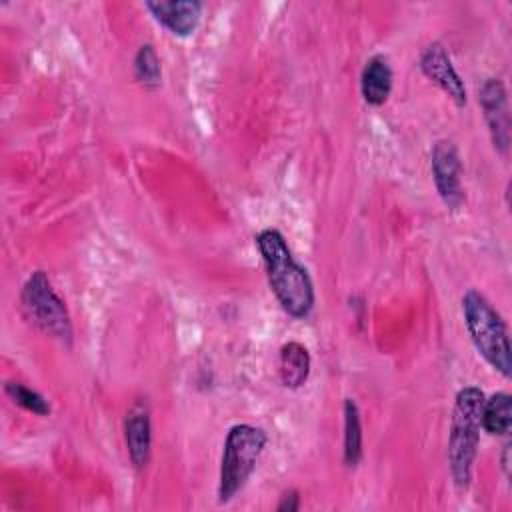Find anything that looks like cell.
I'll return each instance as SVG.
<instances>
[{"mask_svg":"<svg viewBox=\"0 0 512 512\" xmlns=\"http://www.w3.org/2000/svg\"><path fill=\"white\" fill-rule=\"evenodd\" d=\"M256 246L282 310L292 318H306L316 302L314 284L308 270L294 258L282 232L276 228L262 230L256 236Z\"/></svg>","mask_w":512,"mask_h":512,"instance_id":"obj_1","label":"cell"},{"mask_svg":"<svg viewBox=\"0 0 512 512\" xmlns=\"http://www.w3.org/2000/svg\"><path fill=\"white\" fill-rule=\"evenodd\" d=\"M484 398V392L476 386L460 388L454 398L448 436V464L452 482L460 492H464L472 480V466L482 428Z\"/></svg>","mask_w":512,"mask_h":512,"instance_id":"obj_2","label":"cell"},{"mask_svg":"<svg viewBox=\"0 0 512 512\" xmlns=\"http://www.w3.org/2000/svg\"><path fill=\"white\" fill-rule=\"evenodd\" d=\"M462 316L470 340L478 354L504 378H510L512 358L508 330L502 316L494 310L484 294L468 290L462 296Z\"/></svg>","mask_w":512,"mask_h":512,"instance_id":"obj_3","label":"cell"},{"mask_svg":"<svg viewBox=\"0 0 512 512\" xmlns=\"http://www.w3.org/2000/svg\"><path fill=\"white\" fill-rule=\"evenodd\" d=\"M268 436L260 426L234 424L224 440L222 460H220V480H218V502H230L252 476Z\"/></svg>","mask_w":512,"mask_h":512,"instance_id":"obj_4","label":"cell"},{"mask_svg":"<svg viewBox=\"0 0 512 512\" xmlns=\"http://www.w3.org/2000/svg\"><path fill=\"white\" fill-rule=\"evenodd\" d=\"M20 304L24 316L44 334L52 336L64 346H72V320L64 300L56 294L46 272L36 270L28 276L20 290Z\"/></svg>","mask_w":512,"mask_h":512,"instance_id":"obj_5","label":"cell"},{"mask_svg":"<svg viewBox=\"0 0 512 512\" xmlns=\"http://www.w3.org/2000/svg\"><path fill=\"white\" fill-rule=\"evenodd\" d=\"M432 178L438 190V196L450 210H458L464 204L462 190V162L458 148L452 140H438L430 152Z\"/></svg>","mask_w":512,"mask_h":512,"instance_id":"obj_6","label":"cell"},{"mask_svg":"<svg viewBox=\"0 0 512 512\" xmlns=\"http://www.w3.org/2000/svg\"><path fill=\"white\" fill-rule=\"evenodd\" d=\"M478 102L482 106L494 150H498L500 154H506L510 146V112H508V96L502 80L486 78L478 88Z\"/></svg>","mask_w":512,"mask_h":512,"instance_id":"obj_7","label":"cell"},{"mask_svg":"<svg viewBox=\"0 0 512 512\" xmlns=\"http://www.w3.org/2000/svg\"><path fill=\"white\" fill-rule=\"evenodd\" d=\"M422 74L432 80L456 106H466V86L460 74L456 72L446 48L440 42L428 44L418 60Z\"/></svg>","mask_w":512,"mask_h":512,"instance_id":"obj_8","label":"cell"},{"mask_svg":"<svg viewBox=\"0 0 512 512\" xmlns=\"http://www.w3.org/2000/svg\"><path fill=\"white\" fill-rule=\"evenodd\" d=\"M124 442L128 458L136 470H142L150 460L152 446V420L146 400H136L124 418Z\"/></svg>","mask_w":512,"mask_h":512,"instance_id":"obj_9","label":"cell"},{"mask_svg":"<svg viewBox=\"0 0 512 512\" xmlns=\"http://www.w3.org/2000/svg\"><path fill=\"white\" fill-rule=\"evenodd\" d=\"M144 6L152 18L174 36H190L202 14V4L196 0H154Z\"/></svg>","mask_w":512,"mask_h":512,"instance_id":"obj_10","label":"cell"},{"mask_svg":"<svg viewBox=\"0 0 512 512\" xmlns=\"http://www.w3.org/2000/svg\"><path fill=\"white\" fill-rule=\"evenodd\" d=\"M392 80L394 74L388 58L382 54L372 56L360 76V92L364 102L370 106H382L392 92Z\"/></svg>","mask_w":512,"mask_h":512,"instance_id":"obj_11","label":"cell"},{"mask_svg":"<svg viewBox=\"0 0 512 512\" xmlns=\"http://www.w3.org/2000/svg\"><path fill=\"white\" fill-rule=\"evenodd\" d=\"M310 354L308 348L300 342H286L280 348V358H278V374H280V382L290 388L296 390L300 386L306 384L308 376H310Z\"/></svg>","mask_w":512,"mask_h":512,"instance_id":"obj_12","label":"cell"},{"mask_svg":"<svg viewBox=\"0 0 512 512\" xmlns=\"http://www.w3.org/2000/svg\"><path fill=\"white\" fill-rule=\"evenodd\" d=\"M512 424V398L508 392H496L484 398L482 428L492 436H506Z\"/></svg>","mask_w":512,"mask_h":512,"instance_id":"obj_13","label":"cell"},{"mask_svg":"<svg viewBox=\"0 0 512 512\" xmlns=\"http://www.w3.org/2000/svg\"><path fill=\"white\" fill-rule=\"evenodd\" d=\"M362 458L360 410L352 398L344 400V462L356 466Z\"/></svg>","mask_w":512,"mask_h":512,"instance_id":"obj_14","label":"cell"},{"mask_svg":"<svg viewBox=\"0 0 512 512\" xmlns=\"http://www.w3.org/2000/svg\"><path fill=\"white\" fill-rule=\"evenodd\" d=\"M134 78L146 90H156L162 82L160 58L152 44H142L134 56Z\"/></svg>","mask_w":512,"mask_h":512,"instance_id":"obj_15","label":"cell"},{"mask_svg":"<svg viewBox=\"0 0 512 512\" xmlns=\"http://www.w3.org/2000/svg\"><path fill=\"white\" fill-rule=\"evenodd\" d=\"M4 392L10 396V400L14 404H18L20 408H24V410H28L36 416H48L50 414L48 400L40 392L24 386L20 382H6Z\"/></svg>","mask_w":512,"mask_h":512,"instance_id":"obj_16","label":"cell"},{"mask_svg":"<svg viewBox=\"0 0 512 512\" xmlns=\"http://www.w3.org/2000/svg\"><path fill=\"white\" fill-rule=\"evenodd\" d=\"M300 508V496H298V492H286L282 498H280V502H278V506H276V510L278 512H296Z\"/></svg>","mask_w":512,"mask_h":512,"instance_id":"obj_17","label":"cell"},{"mask_svg":"<svg viewBox=\"0 0 512 512\" xmlns=\"http://www.w3.org/2000/svg\"><path fill=\"white\" fill-rule=\"evenodd\" d=\"M502 468L506 472V476L510 474V442L504 446V452H502Z\"/></svg>","mask_w":512,"mask_h":512,"instance_id":"obj_18","label":"cell"}]
</instances>
